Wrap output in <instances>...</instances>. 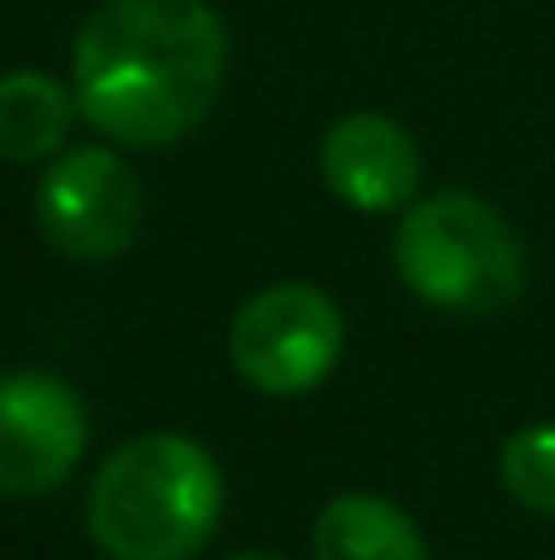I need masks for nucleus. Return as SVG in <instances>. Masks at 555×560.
I'll return each mask as SVG.
<instances>
[{
    "label": "nucleus",
    "mask_w": 555,
    "mask_h": 560,
    "mask_svg": "<svg viewBox=\"0 0 555 560\" xmlns=\"http://www.w3.org/2000/svg\"><path fill=\"white\" fill-rule=\"evenodd\" d=\"M311 556L316 560H430V550H425L419 523L397 501L370 495V490H349V495H333L316 512Z\"/></svg>",
    "instance_id": "6e6552de"
},
{
    "label": "nucleus",
    "mask_w": 555,
    "mask_h": 560,
    "mask_svg": "<svg viewBox=\"0 0 555 560\" xmlns=\"http://www.w3.org/2000/svg\"><path fill=\"white\" fill-rule=\"evenodd\" d=\"M148 190L137 170L109 148H71L60 153L33 196V218L49 250L66 261H120L142 234Z\"/></svg>",
    "instance_id": "39448f33"
},
{
    "label": "nucleus",
    "mask_w": 555,
    "mask_h": 560,
    "mask_svg": "<svg viewBox=\"0 0 555 560\" xmlns=\"http://www.w3.org/2000/svg\"><path fill=\"white\" fill-rule=\"evenodd\" d=\"M392 261L403 289L441 316H496L529 283L518 229L474 190H430L403 207Z\"/></svg>",
    "instance_id": "7ed1b4c3"
},
{
    "label": "nucleus",
    "mask_w": 555,
    "mask_h": 560,
    "mask_svg": "<svg viewBox=\"0 0 555 560\" xmlns=\"http://www.w3.org/2000/svg\"><path fill=\"white\" fill-rule=\"evenodd\" d=\"M77 93L49 71H5L0 77V164H44L60 153L77 120Z\"/></svg>",
    "instance_id": "1a4fd4ad"
},
{
    "label": "nucleus",
    "mask_w": 555,
    "mask_h": 560,
    "mask_svg": "<svg viewBox=\"0 0 555 560\" xmlns=\"http://www.w3.org/2000/svg\"><path fill=\"white\" fill-rule=\"evenodd\" d=\"M229 33L207 0H104L71 44L82 120L120 148L190 137L223 88Z\"/></svg>",
    "instance_id": "f257e3e1"
},
{
    "label": "nucleus",
    "mask_w": 555,
    "mask_h": 560,
    "mask_svg": "<svg viewBox=\"0 0 555 560\" xmlns=\"http://www.w3.org/2000/svg\"><path fill=\"white\" fill-rule=\"evenodd\" d=\"M322 180L355 212H397L419 196V148L392 115L355 109L322 137Z\"/></svg>",
    "instance_id": "0eeeda50"
},
{
    "label": "nucleus",
    "mask_w": 555,
    "mask_h": 560,
    "mask_svg": "<svg viewBox=\"0 0 555 560\" xmlns=\"http://www.w3.org/2000/svg\"><path fill=\"white\" fill-rule=\"evenodd\" d=\"M223 512V474L190 435L153 430L104 457L88 490V534L109 560H190Z\"/></svg>",
    "instance_id": "f03ea898"
},
{
    "label": "nucleus",
    "mask_w": 555,
    "mask_h": 560,
    "mask_svg": "<svg viewBox=\"0 0 555 560\" xmlns=\"http://www.w3.org/2000/svg\"><path fill=\"white\" fill-rule=\"evenodd\" d=\"M349 322L316 283H267L229 322V365L267 397H305L344 360Z\"/></svg>",
    "instance_id": "20e7f679"
},
{
    "label": "nucleus",
    "mask_w": 555,
    "mask_h": 560,
    "mask_svg": "<svg viewBox=\"0 0 555 560\" xmlns=\"http://www.w3.org/2000/svg\"><path fill=\"white\" fill-rule=\"evenodd\" d=\"M88 452V408L49 371L0 375V495L33 501L71 479Z\"/></svg>",
    "instance_id": "423d86ee"
},
{
    "label": "nucleus",
    "mask_w": 555,
    "mask_h": 560,
    "mask_svg": "<svg viewBox=\"0 0 555 560\" xmlns=\"http://www.w3.org/2000/svg\"><path fill=\"white\" fill-rule=\"evenodd\" d=\"M223 560H284V556H267V550H240V556H223Z\"/></svg>",
    "instance_id": "9b49d317"
},
{
    "label": "nucleus",
    "mask_w": 555,
    "mask_h": 560,
    "mask_svg": "<svg viewBox=\"0 0 555 560\" xmlns=\"http://www.w3.org/2000/svg\"><path fill=\"white\" fill-rule=\"evenodd\" d=\"M501 490L534 512V517H555V419H540V424H523L501 441Z\"/></svg>",
    "instance_id": "9d476101"
}]
</instances>
